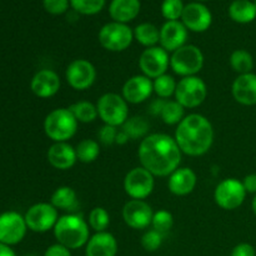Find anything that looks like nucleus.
Returning a JSON list of instances; mask_svg holds the SVG:
<instances>
[{"mask_svg":"<svg viewBox=\"0 0 256 256\" xmlns=\"http://www.w3.org/2000/svg\"><path fill=\"white\" fill-rule=\"evenodd\" d=\"M65 78L70 86L78 92H84L92 86L96 79V69L86 59H75L68 65Z\"/></svg>","mask_w":256,"mask_h":256,"instance_id":"13","label":"nucleus"},{"mask_svg":"<svg viewBox=\"0 0 256 256\" xmlns=\"http://www.w3.org/2000/svg\"><path fill=\"white\" fill-rule=\"evenodd\" d=\"M26 256H34V255H26Z\"/></svg>","mask_w":256,"mask_h":256,"instance_id":"49","label":"nucleus"},{"mask_svg":"<svg viewBox=\"0 0 256 256\" xmlns=\"http://www.w3.org/2000/svg\"><path fill=\"white\" fill-rule=\"evenodd\" d=\"M254 5H255V8H256V0L254 2Z\"/></svg>","mask_w":256,"mask_h":256,"instance_id":"48","label":"nucleus"},{"mask_svg":"<svg viewBox=\"0 0 256 256\" xmlns=\"http://www.w3.org/2000/svg\"><path fill=\"white\" fill-rule=\"evenodd\" d=\"M175 140L182 152L189 156H202L214 142V129L204 115L189 114L178 124Z\"/></svg>","mask_w":256,"mask_h":256,"instance_id":"2","label":"nucleus"},{"mask_svg":"<svg viewBox=\"0 0 256 256\" xmlns=\"http://www.w3.org/2000/svg\"><path fill=\"white\" fill-rule=\"evenodd\" d=\"M208 96V86L199 76H186L178 82L175 100L185 109L200 106Z\"/></svg>","mask_w":256,"mask_h":256,"instance_id":"7","label":"nucleus"},{"mask_svg":"<svg viewBox=\"0 0 256 256\" xmlns=\"http://www.w3.org/2000/svg\"><path fill=\"white\" fill-rule=\"evenodd\" d=\"M134 39L142 46H156L160 42V29L152 22H142L134 29Z\"/></svg>","mask_w":256,"mask_h":256,"instance_id":"27","label":"nucleus"},{"mask_svg":"<svg viewBox=\"0 0 256 256\" xmlns=\"http://www.w3.org/2000/svg\"><path fill=\"white\" fill-rule=\"evenodd\" d=\"M234 99L239 104L252 106L256 104V74H242L234 80L232 86Z\"/></svg>","mask_w":256,"mask_h":256,"instance_id":"21","label":"nucleus"},{"mask_svg":"<svg viewBox=\"0 0 256 256\" xmlns=\"http://www.w3.org/2000/svg\"><path fill=\"white\" fill-rule=\"evenodd\" d=\"M229 16L239 24H249L256 19V8L250 0H234L229 6Z\"/></svg>","mask_w":256,"mask_h":256,"instance_id":"26","label":"nucleus"},{"mask_svg":"<svg viewBox=\"0 0 256 256\" xmlns=\"http://www.w3.org/2000/svg\"><path fill=\"white\" fill-rule=\"evenodd\" d=\"M99 42L109 52H120L126 50L134 40V30L128 24L112 22L105 24L99 32Z\"/></svg>","mask_w":256,"mask_h":256,"instance_id":"8","label":"nucleus"},{"mask_svg":"<svg viewBox=\"0 0 256 256\" xmlns=\"http://www.w3.org/2000/svg\"><path fill=\"white\" fill-rule=\"evenodd\" d=\"M188 32L186 26L179 20L166 22L160 28V46L168 52H174L186 44Z\"/></svg>","mask_w":256,"mask_h":256,"instance_id":"18","label":"nucleus"},{"mask_svg":"<svg viewBox=\"0 0 256 256\" xmlns=\"http://www.w3.org/2000/svg\"><path fill=\"white\" fill-rule=\"evenodd\" d=\"M78 160L84 164H89V162H95L100 154V145L96 140L92 139H84L76 145L75 148Z\"/></svg>","mask_w":256,"mask_h":256,"instance_id":"30","label":"nucleus"},{"mask_svg":"<svg viewBox=\"0 0 256 256\" xmlns=\"http://www.w3.org/2000/svg\"><path fill=\"white\" fill-rule=\"evenodd\" d=\"M42 6L49 14L62 15L69 9L70 0H42Z\"/></svg>","mask_w":256,"mask_h":256,"instance_id":"39","label":"nucleus"},{"mask_svg":"<svg viewBox=\"0 0 256 256\" xmlns=\"http://www.w3.org/2000/svg\"><path fill=\"white\" fill-rule=\"evenodd\" d=\"M152 84H154V92L162 99H168V98L175 95L178 82H175L174 76L172 75H162V76L154 79Z\"/></svg>","mask_w":256,"mask_h":256,"instance_id":"33","label":"nucleus"},{"mask_svg":"<svg viewBox=\"0 0 256 256\" xmlns=\"http://www.w3.org/2000/svg\"><path fill=\"white\" fill-rule=\"evenodd\" d=\"M118 242L112 234L108 232H96L85 245L86 256H116Z\"/></svg>","mask_w":256,"mask_h":256,"instance_id":"23","label":"nucleus"},{"mask_svg":"<svg viewBox=\"0 0 256 256\" xmlns=\"http://www.w3.org/2000/svg\"><path fill=\"white\" fill-rule=\"evenodd\" d=\"M185 108L180 105L176 100H165L162 109L160 112L162 122L168 125H178L185 118Z\"/></svg>","mask_w":256,"mask_h":256,"instance_id":"31","label":"nucleus"},{"mask_svg":"<svg viewBox=\"0 0 256 256\" xmlns=\"http://www.w3.org/2000/svg\"><path fill=\"white\" fill-rule=\"evenodd\" d=\"M245 190L249 194H256V174H249L242 180Z\"/></svg>","mask_w":256,"mask_h":256,"instance_id":"43","label":"nucleus"},{"mask_svg":"<svg viewBox=\"0 0 256 256\" xmlns=\"http://www.w3.org/2000/svg\"><path fill=\"white\" fill-rule=\"evenodd\" d=\"M184 8L182 0H164L162 4V14L166 22H175L182 19Z\"/></svg>","mask_w":256,"mask_h":256,"instance_id":"36","label":"nucleus"},{"mask_svg":"<svg viewBox=\"0 0 256 256\" xmlns=\"http://www.w3.org/2000/svg\"><path fill=\"white\" fill-rule=\"evenodd\" d=\"M182 150L175 138L155 132L140 142L138 155L142 168L154 176H170L182 162Z\"/></svg>","mask_w":256,"mask_h":256,"instance_id":"1","label":"nucleus"},{"mask_svg":"<svg viewBox=\"0 0 256 256\" xmlns=\"http://www.w3.org/2000/svg\"><path fill=\"white\" fill-rule=\"evenodd\" d=\"M198 184V176L190 168H178L169 176L168 186L172 194L176 196H186L194 192Z\"/></svg>","mask_w":256,"mask_h":256,"instance_id":"20","label":"nucleus"},{"mask_svg":"<svg viewBox=\"0 0 256 256\" xmlns=\"http://www.w3.org/2000/svg\"><path fill=\"white\" fill-rule=\"evenodd\" d=\"M122 98L130 104H142L154 92L152 79L145 75H134L122 85Z\"/></svg>","mask_w":256,"mask_h":256,"instance_id":"17","label":"nucleus"},{"mask_svg":"<svg viewBox=\"0 0 256 256\" xmlns=\"http://www.w3.org/2000/svg\"><path fill=\"white\" fill-rule=\"evenodd\" d=\"M60 85H62V82H60L59 75L54 70L50 69L39 70L30 82L32 92L42 99L56 95L60 90Z\"/></svg>","mask_w":256,"mask_h":256,"instance_id":"19","label":"nucleus"},{"mask_svg":"<svg viewBox=\"0 0 256 256\" xmlns=\"http://www.w3.org/2000/svg\"><path fill=\"white\" fill-rule=\"evenodd\" d=\"M52 206L58 210H64V212H74L79 206V200H78L76 192L70 186H60L52 192Z\"/></svg>","mask_w":256,"mask_h":256,"instance_id":"25","label":"nucleus"},{"mask_svg":"<svg viewBox=\"0 0 256 256\" xmlns=\"http://www.w3.org/2000/svg\"><path fill=\"white\" fill-rule=\"evenodd\" d=\"M78 122L69 108H59L46 115L44 132L54 142H65L72 139L78 130Z\"/></svg>","mask_w":256,"mask_h":256,"instance_id":"4","label":"nucleus"},{"mask_svg":"<svg viewBox=\"0 0 256 256\" xmlns=\"http://www.w3.org/2000/svg\"><path fill=\"white\" fill-rule=\"evenodd\" d=\"M118 132H119L118 128L104 124L98 132V138H99V142L104 145H112L116 142Z\"/></svg>","mask_w":256,"mask_h":256,"instance_id":"40","label":"nucleus"},{"mask_svg":"<svg viewBox=\"0 0 256 256\" xmlns=\"http://www.w3.org/2000/svg\"><path fill=\"white\" fill-rule=\"evenodd\" d=\"M182 22L190 32H204L212 26V14L206 5L199 2H192L185 5Z\"/></svg>","mask_w":256,"mask_h":256,"instance_id":"16","label":"nucleus"},{"mask_svg":"<svg viewBox=\"0 0 256 256\" xmlns=\"http://www.w3.org/2000/svg\"><path fill=\"white\" fill-rule=\"evenodd\" d=\"M28 228L35 232H46L54 229L59 220L58 209L48 202H39L29 208L25 214Z\"/></svg>","mask_w":256,"mask_h":256,"instance_id":"12","label":"nucleus"},{"mask_svg":"<svg viewBox=\"0 0 256 256\" xmlns=\"http://www.w3.org/2000/svg\"><path fill=\"white\" fill-rule=\"evenodd\" d=\"M204 66V54L196 45L185 44L170 56V68L182 78L195 76Z\"/></svg>","mask_w":256,"mask_h":256,"instance_id":"5","label":"nucleus"},{"mask_svg":"<svg viewBox=\"0 0 256 256\" xmlns=\"http://www.w3.org/2000/svg\"><path fill=\"white\" fill-rule=\"evenodd\" d=\"M28 225L19 212H8L0 215V242L15 245L24 239Z\"/></svg>","mask_w":256,"mask_h":256,"instance_id":"14","label":"nucleus"},{"mask_svg":"<svg viewBox=\"0 0 256 256\" xmlns=\"http://www.w3.org/2000/svg\"><path fill=\"white\" fill-rule=\"evenodd\" d=\"M154 186V175L142 166L134 168L125 175L124 190L132 199H146L152 192Z\"/></svg>","mask_w":256,"mask_h":256,"instance_id":"10","label":"nucleus"},{"mask_svg":"<svg viewBox=\"0 0 256 256\" xmlns=\"http://www.w3.org/2000/svg\"><path fill=\"white\" fill-rule=\"evenodd\" d=\"M110 224V215L104 208H94L89 214V226L96 232H106Z\"/></svg>","mask_w":256,"mask_h":256,"instance_id":"35","label":"nucleus"},{"mask_svg":"<svg viewBox=\"0 0 256 256\" xmlns=\"http://www.w3.org/2000/svg\"><path fill=\"white\" fill-rule=\"evenodd\" d=\"M44 256H72V252H70V249L58 242L48 248Z\"/></svg>","mask_w":256,"mask_h":256,"instance_id":"42","label":"nucleus"},{"mask_svg":"<svg viewBox=\"0 0 256 256\" xmlns=\"http://www.w3.org/2000/svg\"><path fill=\"white\" fill-rule=\"evenodd\" d=\"M162 244V234L156 230H149L142 236V246L146 252H156Z\"/></svg>","mask_w":256,"mask_h":256,"instance_id":"38","label":"nucleus"},{"mask_svg":"<svg viewBox=\"0 0 256 256\" xmlns=\"http://www.w3.org/2000/svg\"><path fill=\"white\" fill-rule=\"evenodd\" d=\"M169 66V52L158 45L152 48H146L139 58V68L142 75L150 78V79H156V78L166 74Z\"/></svg>","mask_w":256,"mask_h":256,"instance_id":"11","label":"nucleus"},{"mask_svg":"<svg viewBox=\"0 0 256 256\" xmlns=\"http://www.w3.org/2000/svg\"><path fill=\"white\" fill-rule=\"evenodd\" d=\"M152 216L154 212L152 206L144 200L132 199L122 208V219L132 229H146L149 225H152Z\"/></svg>","mask_w":256,"mask_h":256,"instance_id":"15","label":"nucleus"},{"mask_svg":"<svg viewBox=\"0 0 256 256\" xmlns=\"http://www.w3.org/2000/svg\"><path fill=\"white\" fill-rule=\"evenodd\" d=\"M69 109L75 116V119L79 122H84V124L95 122L96 118L99 116L96 105L90 102H78L70 105Z\"/></svg>","mask_w":256,"mask_h":256,"instance_id":"29","label":"nucleus"},{"mask_svg":"<svg viewBox=\"0 0 256 256\" xmlns=\"http://www.w3.org/2000/svg\"><path fill=\"white\" fill-rule=\"evenodd\" d=\"M196 2H206V0H196Z\"/></svg>","mask_w":256,"mask_h":256,"instance_id":"47","label":"nucleus"},{"mask_svg":"<svg viewBox=\"0 0 256 256\" xmlns=\"http://www.w3.org/2000/svg\"><path fill=\"white\" fill-rule=\"evenodd\" d=\"M230 65L232 70L238 74H249L254 69V59L252 55L245 49H238L230 55Z\"/></svg>","mask_w":256,"mask_h":256,"instance_id":"28","label":"nucleus"},{"mask_svg":"<svg viewBox=\"0 0 256 256\" xmlns=\"http://www.w3.org/2000/svg\"><path fill=\"white\" fill-rule=\"evenodd\" d=\"M129 136H128L126 134H125L122 130H119V132H118V136H116V142H115V144H119V145H124L126 144L128 142H129Z\"/></svg>","mask_w":256,"mask_h":256,"instance_id":"45","label":"nucleus"},{"mask_svg":"<svg viewBox=\"0 0 256 256\" xmlns=\"http://www.w3.org/2000/svg\"><path fill=\"white\" fill-rule=\"evenodd\" d=\"M172 225H174V218H172V212L168 210H159V212H154L152 222V229L164 235L165 232L172 229Z\"/></svg>","mask_w":256,"mask_h":256,"instance_id":"37","label":"nucleus"},{"mask_svg":"<svg viewBox=\"0 0 256 256\" xmlns=\"http://www.w3.org/2000/svg\"><path fill=\"white\" fill-rule=\"evenodd\" d=\"M98 112L102 122L112 126H122L129 119V108L128 102L122 95L115 92H106L102 95L96 102Z\"/></svg>","mask_w":256,"mask_h":256,"instance_id":"6","label":"nucleus"},{"mask_svg":"<svg viewBox=\"0 0 256 256\" xmlns=\"http://www.w3.org/2000/svg\"><path fill=\"white\" fill-rule=\"evenodd\" d=\"M48 162L55 169H72L78 162L75 148H72L68 142H54L48 150Z\"/></svg>","mask_w":256,"mask_h":256,"instance_id":"22","label":"nucleus"},{"mask_svg":"<svg viewBox=\"0 0 256 256\" xmlns=\"http://www.w3.org/2000/svg\"><path fill=\"white\" fill-rule=\"evenodd\" d=\"M140 9V0H112L109 5V14L112 22L128 24L139 15Z\"/></svg>","mask_w":256,"mask_h":256,"instance_id":"24","label":"nucleus"},{"mask_svg":"<svg viewBox=\"0 0 256 256\" xmlns=\"http://www.w3.org/2000/svg\"><path fill=\"white\" fill-rule=\"evenodd\" d=\"M244 184L235 178H229L218 184L214 192V200L222 209L235 210L242 205L246 198Z\"/></svg>","mask_w":256,"mask_h":256,"instance_id":"9","label":"nucleus"},{"mask_svg":"<svg viewBox=\"0 0 256 256\" xmlns=\"http://www.w3.org/2000/svg\"><path fill=\"white\" fill-rule=\"evenodd\" d=\"M54 235L58 242L68 249H79L85 246L90 239L89 222L76 214L62 215L54 226Z\"/></svg>","mask_w":256,"mask_h":256,"instance_id":"3","label":"nucleus"},{"mask_svg":"<svg viewBox=\"0 0 256 256\" xmlns=\"http://www.w3.org/2000/svg\"><path fill=\"white\" fill-rule=\"evenodd\" d=\"M230 256H256V252L252 245L248 244V242H242L232 249Z\"/></svg>","mask_w":256,"mask_h":256,"instance_id":"41","label":"nucleus"},{"mask_svg":"<svg viewBox=\"0 0 256 256\" xmlns=\"http://www.w3.org/2000/svg\"><path fill=\"white\" fill-rule=\"evenodd\" d=\"M0 256H16L15 252L9 248V245H5L0 242Z\"/></svg>","mask_w":256,"mask_h":256,"instance_id":"44","label":"nucleus"},{"mask_svg":"<svg viewBox=\"0 0 256 256\" xmlns=\"http://www.w3.org/2000/svg\"><path fill=\"white\" fill-rule=\"evenodd\" d=\"M122 130L129 136V139L136 140L145 136H148L149 132V122L142 116H134L128 119L122 126Z\"/></svg>","mask_w":256,"mask_h":256,"instance_id":"32","label":"nucleus"},{"mask_svg":"<svg viewBox=\"0 0 256 256\" xmlns=\"http://www.w3.org/2000/svg\"><path fill=\"white\" fill-rule=\"evenodd\" d=\"M252 212H254V214H255V216H256V194H255L254 199H252Z\"/></svg>","mask_w":256,"mask_h":256,"instance_id":"46","label":"nucleus"},{"mask_svg":"<svg viewBox=\"0 0 256 256\" xmlns=\"http://www.w3.org/2000/svg\"><path fill=\"white\" fill-rule=\"evenodd\" d=\"M106 0H70V6L82 15H95L102 12Z\"/></svg>","mask_w":256,"mask_h":256,"instance_id":"34","label":"nucleus"}]
</instances>
